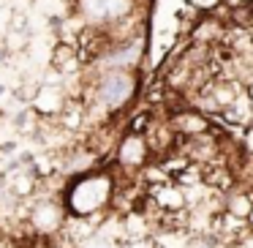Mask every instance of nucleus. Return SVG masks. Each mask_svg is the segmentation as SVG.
Wrapping results in <instances>:
<instances>
[{
    "label": "nucleus",
    "instance_id": "6",
    "mask_svg": "<svg viewBox=\"0 0 253 248\" xmlns=\"http://www.w3.org/2000/svg\"><path fill=\"white\" fill-rule=\"evenodd\" d=\"M248 148L253 150V131H248Z\"/></svg>",
    "mask_w": 253,
    "mask_h": 248
},
{
    "label": "nucleus",
    "instance_id": "7",
    "mask_svg": "<svg viewBox=\"0 0 253 248\" xmlns=\"http://www.w3.org/2000/svg\"><path fill=\"white\" fill-rule=\"evenodd\" d=\"M0 191H3V183H0Z\"/></svg>",
    "mask_w": 253,
    "mask_h": 248
},
{
    "label": "nucleus",
    "instance_id": "3",
    "mask_svg": "<svg viewBox=\"0 0 253 248\" xmlns=\"http://www.w3.org/2000/svg\"><path fill=\"white\" fill-rule=\"evenodd\" d=\"M74 11L82 17L87 28H109L112 22L128 17L133 11V0H77Z\"/></svg>",
    "mask_w": 253,
    "mask_h": 248
},
{
    "label": "nucleus",
    "instance_id": "5",
    "mask_svg": "<svg viewBox=\"0 0 253 248\" xmlns=\"http://www.w3.org/2000/svg\"><path fill=\"white\" fill-rule=\"evenodd\" d=\"M193 6H199V8H210V6H215V0H193Z\"/></svg>",
    "mask_w": 253,
    "mask_h": 248
},
{
    "label": "nucleus",
    "instance_id": "1",
    "mask_svg": "<svg viewBox=\"0 0 253 248\" xmlns=\"http://www.w3.org/2000/svg\"><path fill=\"white\" fill-rule=\"evenodd\" d=\"M112 191H115V177L109 169L98 166L71 177L60 197L68 215H104L109 210Z\"/></svg>",
    "mask_w": 253,
    "mask_h": 248
},
{
    "label": "nucleus",
    "instance_id": "4",
    "mask_svg": "<svg viewBox=\"0 0 253 248\" xmlns=\"http://www.w3.org/2000/svg\"><path fill=\"white\" fill-rule=\"evenodd\" d=\"M153 161V155H150L147 150V142H144L142 134H123L120 139H117V148H115V164L120 172H128V175H133V172H139L144 164H150Z\"/></svg>",
    "mask_w": 253,
    "mask_h": 248
},
{
    "label": "nucleus",
    "instance_id": "2",
    "mask_svg": "<svg viewBox=\"0 0 253 248\" xmlns=\"http://www.w3.org/2000/svg\"><path fill=\"white\" fill-rule=\"evenodd\" d=\"M68 213L63 204L60 194H49V191H36L33 197L25 199V224L33 235H44V237H55L63 229Z\"/></svg>",
    "mask_w": 253,
    "mask_h": 248
}]
</instances>
